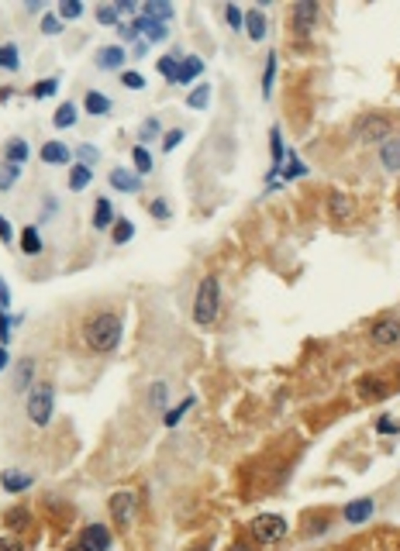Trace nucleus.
<instances>
[{
	"label": "nucleus",
	"instance_id": "nucleus-1",
	"mask_svg": "<svg viewBox=\"0 0 400 551\" xmlns=\"http://www.w3.org/2000/svg\"><path fill=\"white\" fill-rule=\"evenodd\" d=\"M121 335H124V324H121V317L111 314V310L90 317V320L83 324V341H86V348H90V352H97V355L118 352Z\"/></svg>",
	"mask_w": 400,
	"mask_h": 551
},
{
	"label": "nucleus",
	"instance_id": "nucleus-2",
	"mask_svg": "<svg viewBox=\"0 0 400 551\" xmlns=\"http://www.w3.org/2000/svg\"><path fill=\"white\" fill-rule=\"evenodd\" d=\"M221 314V279L218 276H204L194 293V320L200 328H211Z\"/></svg>",
	"mask_w": 400,
	"mask_h": 551
},
{
	"label": "nucleus",
	"instance_id": "nucleus-3",
	"mask_svg": "<svg viewBox=\"0 0 400 551\" xmlns=\"http://www.w3.org/2000/svg\"><path fill=\"white\" fill-rule=\"evenodd\" d=\"M24 413H28V420L35 428H49V420L56 413V386L49 379H41V383H35L28 390V396H24Z\"/></svg>",
	"mask_w": 400,
	"mask_h": 551
},
{
	"label": "nucleus",
	"instance_id": "nucleus-4",
	"mask_svg": "<svg viewBox=\"0 0 400 551\" xmlns=\"http://www.w3.org/2000/svg\"><path fill=\"white\" fill-rule=\"evenodd\" d=\"M352 138L359 145H383L386 138H394V124L386 114H359L352 121Z\"/></svg>",
	"mask_w": 400,
	"mask_h": 551
},
{
	"label": "nucleus",
	"instance_id": "nucleus-5",
	"mask_svg": "<svg viewBox=\"0 0 400 551\" xmlns=\"http://www.w3.org/2000/svg\"><path fill=\"white\" fill-rule=\"evenodd\" d=\"M249 531H252V537H256L259 545H276V541L286 537L290 524H286V517H280V513H259V517L249 524Z\"/></svg>",
	"mask_w": 400,
	"mask_h": 551
},
{
	"label": "nucleus",
	"instance_id": "nucleus-6",
	"mask_svg": "<svg viewBox=\"0 0 400 551\" xmlns=\"http://www.w3.org/2000/svg\"><path fill=\"white\" fill-rule=\"evenodd\" d=\"M107 510H111V520H114L121 531H124V527H131V524H135V513H139V496H135V492H128V490L114 492V496L107 500Z\"/></svg>",
	"mask_w": 400,
	"mask_h": 551
},
{
	"label": "nucleus",
	"instance_id": "nucleus-7",
	"mask_svg": "<svg viewBox=\"0 0 400 551\" xmlns=\"http://www.w3.org/2000/svg\"><path fill=\"white\" fill-rule=\"evenodd\" d=\"M318 14H321V4L318 0H297L294 4V11H290V28H294V35H311V28L318 24Z\"/></svg>",
	"mask_w": 400,
	"mask_h": 551
},
{
	"label": "nucleus",
	"instance_id": "nucleus-8",
	"mask_svg": "<svg viewBox=\"0 0 400 551\" xmlns=\"http://www.w3.org/2000/svg\"><path fill=\"white\" fill-rule=\"evenodd\" d=\"M369 341L376 348H394V345H400V317L386 314L380 320H373L369 324Z\"/></svg>",
	"mask_w": 400,
	"mask_h": 551
},
{
	"label": "nucleus",
	"instance_id": "nucleus-9",
	"mask_svg": "<svg viewBox=\"0 0 400 551\" xmlns=\"http://www.w3.org/2000/svg\"><path fill=\"white\" fill-rule=\"evenodd\" d=\"M373 510H376V503H373L369 496H362V500H352V503L341 507V520H345L349 527H359V524H366V520L373 517Z\"/></svg>",
	"mask_w": 400,
	"mask_h": 551
},
{
	"label": "nucleus",
	"instance_id": "nucleus-10",
	"mask_svg": "<svg viewBox=\"0 0 400 551\" xmlns=\"http://www.w3.org/2000/svg\"><path fill=\"white\" fill-rule=\"evenodd\" d=\"M352 214H356L352 197L341 193V190H331V193H328V217H331V221H349Z\"/></svg>",
	"mask_w": 400,
	"mask_h": 551
},
{
	"label": "nucleus",
	"instance_id": "nucleus-11",
	"mask_svg": "<svg viewBox=\"0 0 400 551\" xmlns=\"http://www.w3.org/2000/svg\"><path fill=\"white\" fill-rule=\"evenodd\" d=\"M80 545L86 551H107V548H111V531H107L104 524H90V527L83 531Z\"/></svg>",
	"mask_w": 400,
	"mask_h": 551
},
{
	"label": "nucleus",
	"instance_id": "nucleus-12",
	"mask_svg": "<svg viewBox=\"0 0 400 551\" xmlns=\"http://www.w3.org/2000/svg\"><path fill=\"white\" fill-rule=\"evenodd\" d=\"M128 59V52H124V45H104L97 52V69H107V73H118L121 66Z\"/></svg>",
	"mask_w": 400,
	"mask_h": 551
},
{
	"label": "nucleus",
	"instance_id": "nucleus-13",
	"mask_svg": "<svg viewBox=\"0 0 400 551\" xmlns=\"http://www.w3.org/2000/svg\"><path fill=\"white\" fill-rule=\"evenodd\" d=\"M39 158L45 162V166H66L69 158H73V152L62 145V141H45L39 148Z\"/></svg>",
	"mask_w": 400,
	"mask_h": 551
},
{
	"label": "nucleus",
	"instance_id": "nucleus-14",
	"mask_svg": "<svg viewBox=\"0 0 400 551\" xmlns=\"http://www.w3.org/2000/svg\"><path fill=\"white\" fill-rule=\"evenodd\" d=\"M111 186L118 190V193H139V186H141V179L135 176V173H128V169H111Z\"/></svg>",
	"mask_w": 400,
	"mask_h": 551
},
{
	"label": "nucleus",
	"instance_id": "nucleus-15",
	"mask_svg": "<svg viewBox=\"0 0 400 551\" xmlns=\"http://www.w3.org/2000/svg\"><path fill=\"white\" fill-rule=\"evenodd\" d=\"M380 162L386 173H400V138H386L380 145Z\"/></svg>",
	"mask_w": 400,
	"mask_h": 551
},
{
	"label": "nucleus",
	"instance_id": "nucleus-16",
	"mask_svg": "<svg viewBox=\"0 0 400 551\" xmlns=\"http://www.w3.org/2000/svg\"><path fill=\"white\" fill-rule=\"evenodd\" d=\"M266 31H269L266 14H262V11H245V35H249L252 41H262L266 39Z\"/></svg>",
	"mask_w": 400,
	"mask_h": 551
},
{
	"label": "nucleus",
	"instance_id": "nucleus-17",
	"mask_svg": "<svg viewBox=\"0 0 400 551\" xmlns=\"http://www.w3.org/2000/svg\"><path fill=\"white\" fill-rule=\"evenodd\" d=\"M114 211H111V200L107 197H97V203H94V228L97 231H107V228H114Z\"/></svg>",
	"mask_w": 400,
	"mask_h": 551
},
{
	"label": "nucleus",
	"instance_id": "nucleus-18",
	"mask_svg": "<svg viewBox=\"0 0 400 551\" xmlns=\"http://www.w3.org/2000/svg\"><path fill=\"white\" fill-rule=\"evenodd\" d=\"M83 107H86V114H90V118H104V114H111V100L104 97L100 90H86Z\"/></svg>",
	"mask_w": 400,
	"mask_h": 551
},
{
	"label": "nucleus",
	"instance_id": "nucleus-19",
	"mask_svg": "<svg viewBox=\"0 0 400 551\" xmlns=\"http://www.w3.org/2000/svg\"><path fill=\"white\" fill-rule=\"evenodd\" d=\"M200 73H204V62H200V56H186V59L180 62V73H176V86H186L190 79H197Z\"/></svg>",
	"mask_w": 400,
	"mask_h": 551
},
{
	"label": "nucleus",
	"instance_id": "nucleus-20",
	"mask_svg": "<svg viewBox=\"0 0 400 551\" xmlns=\"http://www.w3.org/2000/svg\"><path fill=\"white\" fill-rule=\"evenodd\" d=\"M35 386V358H24L18 365V373H14V390L18 393H28Z\"/></svg>",
	"mask_w": 400,
	"mask_h": 551
},
{
	"label": "nucleus",
	"instance_id": "nucleus-21",
	"mask_svg": "<svg viewBox=\"0 0 400 551\" xmlns=\"http://www.w3.org/2000/svg\"><path fill=\"white\" fill-rule=\"evenodd\" d=\"M390 393V386L383 383V379H376V375H369V379H362L359 383V396L369 403V400H380V396Z\"/></svg>",
	"mask_w": 400,
	"mask_h": 551
},
{
	"label": "nucleus",
	"instance_id": "nucleus-22",
	"mask_svg": "<svg viewBox=\"0 0 400 551\" xmlns=\"http://www.w3.org/2000/svg\"><path fill=\"white\" fill-rule=\"evenodd\" d=\"M141 14L159 21V24H166V21H173V4H166V0H149V4L141 7Z\"/></svg>",
	"mask_w": 400,
	"mask_h": 551
},
{
	"label": "nucleus",
	"instance_id": "nucleus-23",
	"mask_svg": "<svg viewBox=\"0 0 400 551\" xmlns=\"http://www.w3.org/2000/svg\"><path fill=\"white\" fill-rule=\"evenodd\" d=\"M276 86V52H266V69H262V97H273Z\"/></svg>",
	"mask_w": 400,
	"mask_h": 551
},
{
	"label": "nucleus",
	"instance_id": "nucleus-24",
	"mask_svg": "<svg viewBox=\"0 0 400 551\" xmlns=\"http://www.w3.org/2000/svg\"><path fill=\"white\" fill-rule=\"evenodd\" d=\"M90 183H94V169H86V166H80V162H76V166L69 169V190H73V193H80V190H86Z\"/></svg>",
	"mask_w": 400,
	"mask_h": 551
},
{
	"label": "nucleus",
	"instance_id": "nucleus-25",
	"mask_svg": "<svg viewBox=\"0 0 400 551\" xmlns=\"http://www.w3.org/2000/svg\"><path fill=\"white\" fill-rule=\"evenodd\" d=\"M21 252H24V256H41V235H39L35 224L21 231Z\"/></svg>",
	"mask_w": 400,
	"mask_h": 551
},
{
	"label": "nucleus",
	"instance_id": "nucleus-26",
	"mask_svg": "<svg viewBox=\"0 0 400 551\" xmlns=\"http://www.w3.org/2000/svg\"><path fill=\"white\" fill-rule=\"evenodd\" d=\"M0 486L7 492H24L28 486H35V479L31 475H18V472H4L0 475Z\"/></svg>",
	"mask_w": 400,
	"mask_h": 551
},
{
	"label": "nucleus",
	"instance_id": "nucleus-27",
	"mask_svg": "<svg viewBox=\"0 0 400 551\" xmlns=\"http://www.w3.org/2000/svg\"><path fill=\"white\" fill-rule=\"evenodd\" d=\"M131 162H135V176H149L152 173V152L145 145H135L131 148Z\"/></svg>",
	"mask_w": 400,
	"mask_h": 551
},
{
	"label": "nucleus",
	"instance_id": "nucleus-28",
	"mask_svg": "<svg viewBox=\"0 0 400 551\" xmlns=\"http://www.w3.org/2000/svg\"><path fill=\"white\" fill-rule=\"evenodd\" d=\"M0 69H7V73H18L21 69V56H18V45L14 41L0 45Z\"/></svg>",
	"mask_w": 400,
	"mask_h": 551
},
{
	"label": "nucleus",
	"instance_id": "nucleus-29",
	"mask_svg": "<svg viewBox=\"0 0 400 551\" xmlns=\"http://www.w3.org/2000/svg\"><path fill=\"white\" fill-rule=\"evenodd\" d=\"M4 524H7L11 531H24V527L31 524V513L24 510V507H11V510L4 513Z\"/></svg>",
	"mask_w": 400,
	"mask_h": 551
},
{
	"label": "nucleus",
	"instance_id": "nucleus-30",
	"mask_svg": "<svg viewBox=\"0 0 400 551\" xmlns=\"http://www.w3.org/2000/svg\"><path fill=\"white\" fill-rule=\"evenodd\" d=\"M207 100H211V83H200L197 90H190V93H186V107H190V111H204V107H207Z\"/></svg>",
	"mask_w": 400,
	"mask_h": 551
},
{
	"label": "nucleus",
	"instance_id": "nucleus-31",
	"mask_svg": "<svg viewBox=\"0 0 400 551\" xmlns=\"http://www.w3.org/2000/svg\"><path fill=\"white\" fill-rule=\"evenodd\" d=\"M52 124H56L59 131H66V128H73V124H76V103H62L59 111L52 114Z\"/></svg>",
	"mask_w": 400,
	"mask_h": 551
},
{
	"label": "nucleus",
	"instance_id": "nucleus-32",
	"mask_svg": "<svg viewBox=\"0 0 400 551\" xmlns=\"http://www.w3.org/2000/svg\"><path fill=\"white\" fill-rule=\"evenodd\" d=\"M269 148H273V173L269 176H280V162H283V138H280V128H269Z\"/></svg>",
	"mask_w": 400,
	"mask_h": 551
},
{
	"label": "nucleus",
	"instance_id": "nucleus-33",
	"mask_svg": "<svg viewBox=\"0 0 400 551\" xmlns=\"http://www.w3.org/2000/svg\"><path fill=\"white\" fill-rule=\"evenodd\" d=\"M7 162H11V166H24V162H28V145H24L21 138H11V141H7Z\"/></svg>",
	"mask_w": 400,
	"mask_h": 551
},
{
	"label": "nucleus",
	"instance_id": "nucleus-34",
	"mask_svg": "<svg viewBox=\"0 0 400 551\" xmlns=\"http://www.w3.org/2000/svg\"><path fill=\"white\" fill-rule=\"evenodd\" d=\"M111 238H114V245H124V241H131V238H135V224H131L128 217H118V224L111 228Z\"/></svg>",
	"mask_w": 400,
	"mask_h": 551
},
{
	"label": "nucleus",
	"instance_id": "nucleus-35",
	"mask_svg": "<svg viewBox=\"0 0 400 551\" xmlns=\"http://www.w3.org/2000/svg\"><path fill=\"white\" fill-rule=\"evenodd\" d=\"M190 407H194V396H183V403H180V407L166 410V417H162V424H166V428H176V424L183 420V413L190 410Z\"/></svg>",
	"mask_w": 400,
	"mask_h": 551
},
{
	"label": "nucleus",
	"instance_id": "nucleus-36",
	"mask_svg": "<svg viewBox=\"0 0 400 551\" xmlns=\"http://www.w3.org/2000/svg\"><path fill=\"white\" fill-rule=\"evenodd\" d=\"M80 14H83V4H80V0H62L59 11H56V18H59V21H76Z\"/></svg>",
	"mask_w": 400,
	"mask_h": 551
},
{
	"label": "nucleus",
	"instance_id": "nucleus-37",
	"mask_svg": "<svg viewBox=\"0 0 400 551\" xmlns=\"http://www.w3.org/2000/svg\"><path fill=\"white\" fill-rule=\"evenodd\" d=\"M286 158H290V166L283 169V183H286V179H300V176H307V173H311V169H307V166H304L294 152H286Z\"/></svg>",
	"mask_w": 400,
	"mask_h": 551
},
{
	"label": "nucleus",
	"instance_id": "nucleus-38",
	"mask_svg": "<svg viewBox=\"0 0 400 551\" xmlns=\"http://www.w3.org/2000/svg\"><path fill=\"white\" fill-rule=\"evenodd\" d=\"M76 162L86 166V169H94V166L100 162V148H94V145H80V148H76Z\"/></svg>",
	"mask_w": 400,
	"mask_h": 551
},
{
	"label": "nucleus",
	"instance_id": "nucleus-39",
	"mask_svg": "<svg viewBox=\"0 0 400 551\" xmlns=\"http://www.w3.org/2000/svg\"><path fill=\"white\" fill-rule=\"evenodd\" d=\"M156 69H159L162 76H166L169 83H173V79H176V73H180V56H162Z\"/></svg>",
	"mask_w": 400,
	"mask_h": 551
},
{
	"label": "nucleus",
	"instance_id": "nucleus-40",
	"mask_svg": "<svg viewBox=\"0 0 400 551\" xmlns=\"http://www.w3.org/2000/svg\"><path fill=\"white\" fill-rule=\"evenodd\" d=\"M18 176H21V166H11V162H7V166L0 169V193H7V190L18 183Z\"/></svg>",
	"mask_w": 400,
	"mask_h": 551
},
{
	"label": "nucleus",
	"instance_id": "nucleus-41",
	"mask_svg": "<svg viewBox=\"0 0 400 551\" xmlns=\"http://www.w3.org/2000/svg\"><path fill=\"white\" fill-rule=\"evenodd\" d=\"M56 90H59V79H56V76H49V79H41L39 86H31V97H35V100H41V97H52Z\"/></svg>",
	"mask_w": 400,
	"mask_h": 551
},
{
	"label": "nucleus",
	"instance_id": "nucleus-42",
	"mask_svg": "<svg viewBox=\"0 0 400 551\" xmlns=\"http://www.w3.org/2000/svg\"><path fill=\"white\" fill-rule=\"evenodd\" d=\"M224 21H228L235 31H245V11H239L235 4H228V7H224Z\"/></svg>",
	"mask_w": 400,
	"mask_h": 551
},
{
	"label": "nucleus",
	"instance_id": "nucleus-43",
	"mask_svg": "<svg viewBox=\"0 0 400 551\" xmlns=\"http://www.w3.org/2000/svg\"><path fill=\"white\" fill-rule=\"evenodd\" d=\"M97 21H100V24H121L118 7H114V4H100V7H97Z\"/></svg>",
	"mask_w": 400,
	"mask_h": 551
},
{
	"label": "nucleus",
	"instance_id": "nucleus-44",
	"mask_svg": "<svg viewBox=\"0 0 400 551\" xmlns=\"http://www.w3.org/2000/svg\"><path fill=\"white\" fill-rule=\"evenodd\" d=\"M121 83H124L128 90H145V76L135 73V69H124V73H121Z\"/></svg>",
	"mask_w": 400,
	"mask_h": 551
},
{
	"label": "nucleus",
	"instance_id": "nucleus-45",
	"mask_svg": "<svg viewBox=\"0 0 400 551\" xmlns=\"http://www.w3.org/2000/svg\"><path fill=\"white\" fill-rule=\"evenodd\" d=\"M59 31H62V21L56 14H45L41 18V35H59Z\"/></svg>",
	"mask_w": 400,
	"mask_h": 551
},
{
	"label": "nucleus",
	"instance_id": "nucleus-46",
	"mask_svg": "<svg viewBox=\"0 0 400 551\" xmlns=\"http://www.w3.org/2000/svg\"><path fill=\"white\" fill-rule=\"evenodd\" d=\"M180 141H183V128H173V131H166V135H162V148H166V152H173Z\"/></svg>",
	"mask_w": 400,
	"mask_h": 551
},
{
	"label": "nucleus",
	"instance_id": "nucleus-47",
	"mask_svg": "<svg viewBox=\"0 0 400 551\" xmlns=\"http://www.w3.org/2000/svg\"><path fill=\"white\" fill-rule=\"evenodd\" d=\"M149 214L156 217V221H169V203L166 200H152L149 203Z\"/></svg>",
	"mask_w": 400,
	"mask_h": 551
},
{
	"label": "nucleus",
	"instance_id": "nucleus-48",
	"mask_svg": "<svg viewBox=\"0 0 400 551\" xmlns=\"http://www.w3.org/2000/svg\"><path fill=\"white\" fill-rule=\"evenodd\" d=\"M400 431V420H394V417H380L376 420V434H397Z\"/></svg>",
	"mask_w": 400,
	"mask_h": 551
},
{
	"label": "nucleus",
	"instance_id": "nucleus-49",
	"mask_svg": "<svg viewBox=\"0 0 400 551\" xmlns=\"http://www.w3.org/2000/svg\"><path fill=\"white\" fill-rule=\"evenodd\" d=\"M11 328H14V320L7 317V310H0V341L7 345V338H11Z\"/></svg>",
	"mask_w": 400,
	"mask_h": 551
},
{
	"label": "nucleus",
	"instance_id": "nucleus-50",
	"mask_svg": "<svg viewBox=\"0 0 400 551\" xmlns=\"http://www.w3.org/2000/svg\"><path fill=\"white\" fill-rule=\"evenodd\" d=\"M156 135H159V121L149 118L145 124H141V141H149V138H156Z\"/></svg>",
	"mask_w": 400,
	"mask_h": 551
},
{
	"label": "nucleus",
	"instance_id": "nucleus-51",
	"mask_svg": "<svg viewBox=\"0 0 400 551\" xmlns=\"http://www.w3.org/2000/svg\"><path fill=\"white\" fill-rule=\"evenodd\" d=\"M11 238H14V228H11V221H7V217L0 214V241H4V245H11Z\"/></svg>",
	"mask_w": 400,
	"mask_h": 551
},
{
	"label": "nucleus",
	"instance_id": "nucleus-52",
	"mask_svg": "<svg viewBox=\"0 0 400 551\" xmlns=\"http://www.w3.org/2000/svg\"><path fill=\"white\" fill-rule=\"evenodd\" d=\"M162 400H166V383H156V386H152V396H149V403H152V407H162Z\"/></svg>",
	"mask_w": 400,
	"mask_h": 551
},
{
	"label": "nucleus",
	"instance_id": "nucleus-53",
	"mask_svg": "<svg viewBox=\"0 0 400 551\" xmlns=\"http://www.w3.org/2000/svg\"><path fill=\"white\" fill-rule=\"evenodd\" d=\"M0 551H24L21 541H11V537H0Z\"/></svg>",
	"mask_w": 400,
	"mask_h": 551
},
{
	"label": "nucleus",
	"instance_id": "nucleus-54",
	"mask_svg": "<svg viewBox=\"0 0 400 551\" xmlns=\"http://www.w3.org/2000/svg\"><path fill=\"white\" fill-rule=\"evenodd\" d=\"M114 7H118V14H135V11H139V4H131V0H121Z\"/></svg>",
	"mask_w": 400,
	"mask_h": 551
},
{
	"label": "nucleus",
	"instance_id": "nucleus-55",
	"mask_svg": "<svg viewBox=\"0 0 400 551\" xmlns=\"http://www.w3.org/2000/svg\"><path fill=\"white\" fill-rule=\"evenodd\" d=\"M11 307V290L4 286V279H0V310H7Z\"/></svg>",
	"mask_w": 400,
	"mask_h": 551
},
{
	"label": "nucleus",
	"instance_id": "nucleus-56",
	"mask_svg": "<svg viewBox=\"0 0 400 551\" xmlns=\"http://www.w3.org/2000/svg\"><path fill=\"white\" fill-rule=\"evenodd\" d=\"M145 52H149V41H139V45H135V59H141Z\"/></svg>",
	"mask_w": 400,
	"mask_h": 551
},
{
	"label": "nucleus",
	"instance_id": "nucleus-57",
	"mask_svg": "<svg viewBox=\"0 0 400 551\" xmlns=\"http://www.w3.org/2000/svg\"><path fill=\"white\" fill-rule=\"evenodd\" d=\"M24 11H31V14H35V11H41V0H28V4H24Z\"/></svg>",
	"mask_w": 400,
	"mask_h": 551
},
{
	"label": "nucleus",
	"instance_id": "nucleus-58",
	"mask_svg": "<svg viewBox=\"0 0 400 551\" xmlns=\"http://www.w3.org/2000/svg\"><path fill=\"white\" fill-rule=\"evenodd\" d=\"M228 551H256V548H252V545H245V541H239V545H231Z\"/></svg>",
	"mask_w": 400,
	"mask_h": 551
},
{
	"label": "nucleus",
	"instance_id": "nucleus-59",
	"mask_svg": "<svg viewBox=\"0 0 400 551\" xmlns=\"http://www.w3.org/2000/svg\"><path fill=\"white\" fill-rule=\"evenodd\" d=\"M4 365H7V348L0 345V373H4Z\"/></svg>",
	"mask_w": 400,
	"mask_h": 551
},
{
	"label": "nucleus",
	"instance_id": "nucleus-60",
	"mask_svg": "<svg viewBox=\"0 0 400 551\" xmlns=\"http://www.w3.org/2000/svg\"><path fill=\"white\" fill-rule=\"evenodd\" d=\"M66 551H86V548H83V545H69V548H66Z\"/></svg>",
	"mask_w": 400,
	"mask_h": 551
}]
</instances>
